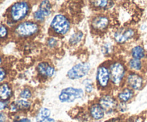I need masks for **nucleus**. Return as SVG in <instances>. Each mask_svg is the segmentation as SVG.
Wrapping results in <instances>:
<instances>
[{
	"instance_id": "12",
	"label": "nucleus",
	"mask_w": 147,
	"mask_h": 122,
	"mask_svg": "<svg viewBox=\"0 0 147 122\" xmlns=\"http://www.w3.org/2000/svg\"><path fill=\"white\" fill-rule=\"evenodd\" d=\"M88 114L90 119L94 121H100L104 118L106 113L98 103L90 105L88 109Z\"/></svg>"
},
{
	"instance_id": "36",
	"label": "nucleus",
	"mask_w": 147,
	"mask_h": 122,
	"mask_svg": "<svg viewBox=\"0 0 147 122\" xmlns=\"http://www.w3.org/2000/svg\"><path fill=\"white\" fill-rule=\"evenodd\" d=\"M1 57H0V64H1Z\"/></svg>"
},
{
	"instance_id": "7",
	"label": "nucleus",
	"mask_w": 147,
	"mask_h": 122,
	"mask_svg": "<svg viewBox=\"0 0 147 122\" xmlns=\"http://www.w3.org/2000/svg\"><path fill=\"white\" fill-rule=\"evenodd\" d=\"M90 70V65L88 63H80L73 66L67 72V77L70 79L81 78L88 73Z\"/></svg>"
},
{
	"instance_id": "32",
	"label": "nucleus",
	"mask_w": 147,
	"mask_h": 122,
	"mask_svg": "<svg viewBox=\"0 0 147 122\" xmlns=\"http://www.w3.org/2000/svg\"><path fill=\"white\" fill-rule=\"evenodd\" d=\"M85 88H86V91L88 92V93H90V92L93 91V86L92 85V83H86V86H85Z\"/></svg>"
},
{
	"instance_id": "2",
	"label": "nucleus",
	"mask_w": 147,
	"mask_h": 122,
	"mask_svg": "<svg viewBox=\"0 0 147 122\" xmlns=\"http://www.w3.org/2000/svg\"><path fill=\"white\" fill-rule=\"evenodd\" d=\"M40 26L35 22L26 21L20 23L15 29V33L18 37H29L37 34Z\"/></svg>"
},
{
	"instance_id": "24",
	"label": "nucleus",
	"mask_w": 147,
	"mask_h": 122,
	"mask_svg": "<svg viewBox=\"0 0 147 122\" xmlns=\"http://www.w3.org/2000/svg\"><path fill=\"white\" fill-rule=\"evenodd\" d=\"M124 122H144V119L142 116H134L128 118Z\"/></svg>"
},
{
	"instance_id": "3",
	"label": "nucleus",
	"mask_w": 147,
	"mask_h": 122,
	"mask_svg": "<svg viewBox=\"0 0 147 122\" xmlns=\"http://www.w3.org/2000/svg\"><path fill=\"white\" fill-rule=\"evenodd\" d=\"M111 81L114 86L121 84L126 75V67L121 62H114L109 67Z\"/></svg>"
},
{
	"instance_id": "25",
	"label": "nucleus",
	"mask_w": 147,
	"mask_h": 122,
	"mask_svg": "<svg viewBox=\"0 0 147 122\" xmlns=\"http://www.w3.org/2000/svg\"><path fill=\"white\" fill-rule=\"evenodd\" d=\"M117 111L120 113H125L127 111V105L126 103H123V102H120L118 104Z\"/></svg>"
},
{
	"instance_id": "5",
	"label": "nucleus",
	"mask_w": 147,
	"mask_h": 122,
	"mask_svg": "<svg viewBox=\"0 0 147 122\" xmlns=\"http://www.w3.org/2000/svg\"><path fill=\"white\" fill-rule=\"evenodd\" d=\"M98 103L104 110L106 114L111 115L117 111L118 104L116 99L111 95H103L99 99Z\"/></svg>"
},
{
	"instance_id": "30",
	"label": "nucleus",
	"mask_w": 147,
	"mask_h": 122,
	"mask_svg": "<svg viewBox=\"0 0 147 122\" xmlns=\"http://www.w3.org/2000/svg\"><path fill=\"white\" fill-rule=\"evenodd\" d=\"M105 122H124V121L122 119L121 116H116V117H113L111 118V119H108Z\"/></svg>"
},
{
	"instance_id": "8",
	"label": "nucleus",
	"mask_w": 147,
	"mask_h": 122,
	"mask_svg": "<svg viewBox=\"0 0 147 122\" xmlns=\"http://www.w3.org/2000/svg\"><path fill=\"white\" fill-rule=\"evenodd\" d=\"M135 35V31L132 28H121L116 30L113 34V38L116 42L123 44L133 38Z\"/></svg>"
},
{
	"instance_id": "28",
	"label": "nucleus",
	"mask_w": 147,
	"mask_h": 122,
	"mask_svg": "<svg viewBox=\"0 0 147 122\" xmlns=\"http://www.w3.org/2000/svg\"><path fill=\"white\" fill-rule=\"evenodd\" d=\"M8 30L7 28L4 25H0V38L5 37L7 35Z\"/></svg>"
},
{
	"instance_id": "29",
	"label": "nucleus",
	"mask_w": 147,
	"mask_h": 122,
	"mask_svg": "<svg viewBox=\"0 0 147 122\" xmlns=\"http://www.w3.org/2000/svg\"><path fill=\"white\" fill-rule=\"evenodd\" d=\"M34 20H37V21H43L45 17L40 12L39 10H37V11L34 13Z\"/></svg>"
},
{
	"instance_id": "22",
	"label": "nucleus",
	"mask_w": 147,
	"mask_h": 122,
	"mask_svg": "<svg viewBox=\"0 0 147 122\" xmlns=\"http://www.w3.org/2000/svg\"><path fill=\"white\" fill-rule=\"evenodd\" d=\"M83 37V34L82 32H77L74 33L73 35L70 37V40H69V43L70 44H76L80 42L82 40Z\"/></svg>"
},
{
	"instance_id": "34",
	"label": "nucleus",
	"mask_w": 147,
	"mask_h": 122,
	"mask_svg": "<svg viewBox=\"0 0 147 122\" xmlns=\"http://www.w3.org/2000/svg\"><path fill=\"white\" fill-rule=\"evenodd\" d=\"M5 75H6L5 70H4L3 68H1V67H0V82L2 81V80H4Z\"/></svg>"
},
{
	"instance_id": "13",
	"label": "nucleus",
	"mask_w": 147,
	"mask_h": 122,
	"mask_svg": "<svg viewBox=\"0 0 147 122\" xmlns=\"http://www.w3.org/2000/svg\"><path fill=\"white\" fill-rule=\"evenodd\" d=\"M30 108H31V103L28 100L22 99L11 103L9 106V110L12 113H16L18 111H28L30 110Z\"/></svg>"
},
{
	"instance_id": "4",
	"label": "nucleus",
	"mask_w": 147,
	"mask_h": 122,
	"mask_svg": "<svg viewBox=\"0 0 147 122\" xmlns=\"http://www.w3.org/2000/svg\"><path fill=\"white\" fill-rule=\"evenodd\" d=\"M30 4L26 1H19L13 4L10 9V17L13 22H19L25 18L30 11Z\"/></svg>"
},
{
	"instance_id": "1",
	"label": "nucleus",
	"mask_w": 147,
	"mask_h": 122,
	"mask_svg": "<svg viewBox=\"0 0 147 122\" xmlns=\"http://www.w3.org/2000/svg\"><path fill=\"white\" fill-rule=\"evenodd\" d=\"M50 27L56 34H60V35H64V34H67L70 30V20L64 14H56L52 20Z\"/></svg>"
},
{
	"instance_id": "31",
	"label": "nucleus",
	"mask_w": 147,
	"mask_h": 122,
	"mask_svg": "<svg viewBox=\"0 0 147 122\" xmlns=\"http://www.w3.org/2000/svg\"><path fill=\"white\" fill-rule=\"evenodd\" d=\"M110 51H111V44H108V43H106V44H104V45L102 47V52H103L104 54H107V53H109Z\"/></svg>"
},
{
	"instance_id": "35",
	"label": "nucleus",
	"mask_w": 147,
	"mask_h": 122,
	"mask_svg": "<svg viewBox=\"0 0 147 122\" xmlns=\"http://www.w3.org/2000/svg\"><path fill=\"white\" fill-rule=\"evenodd\" d=\"M7 121V116L4 113L0 112V122H6Z\"/></svg>"
},
{
	"instance_id": "18",
	"label": "nucleus",
	"mask_w": 147,
	"mask_h": 122,
	"mask_svg": "<svg viewBox=\"0 0 147 122\" xmlns=\"http://www.w3.org/2000/svg\"><path fill=\"white\" fill-rule=\"evenodd\" d=\"M11 96V89L7 83L0 85V98L7 100Z\"/></svg>"
},
{
	"instance_id": "11",
	"label": "nucleus",
	"mask_w": 147,
	"mask_h": 122,
	"mask_svg": "<svg viewBox=\"0 0 147 122\" xmlns=\"http://www.w3.org/2000/svg\"><path fill=\"white\" fill-rule=\"evenodd\" d=\"M128 86L132 90H139L143 87L144 78L141 75L136 73H131L128 75L126 78Z\"/></svg>"
},
{
	"instance_id": "9",
	"label": "nucleus",
	"mask_w": 147,
	"mask_h": 122,
	"mask_svg": "<svg viewBox=\"0 0 147 122\" xmlns=\"http://www.w3.org/2000/svg\"><path fill=\"white\" fill-rule=\"evenodd\" d=\"M96 80L98 86L102 88H106L111 80L109 69L105 65L99 66L96 73Z\"/></svg>"
},
{
	"instance_id": "21",
	"label": "nucleus",
	"mask_w": 147,
	"mask_h": 122,
	"mask_svg": "<svg viewBox=\"0 0 147 122\" xmlns=\"http://www.w3.org/2000/svg\"><path fill=\"white\" fill-rule=\"evenodd\" d=\"M129 67L131 69H132V70L139 71V70H142V67H143V65H142V62L140 60L132 58L129 60Z\"/></svg>"
},
{
	"instance_id": "10",
	"label": "nucleus",
	"mask_w": 147,
	"mask_h": 122,
	"mask_svg": "<svg viewBox=\"0 0 147 122\" xmlns=\"http://www.w3.org/2000/svg\"><path fill=\"white\" fill-rule=\"evenodd\" d=\"M109 22H110V20L107 16L103 15V14H99L92 19L91 27L96 31L102 32L108 28Z\"/></svg>"
},
{
	"instance_id": "15",
	"label": "nucleus",
	"mask_w": 147,
	"mask_h": 122,
	"mask_svg": "<svg viewBox=\"0 0 147 122\" xmlns=\"http://www.w3.org/2000/svg\"><path fill=\"white\" fill-rule=\"evenodd\" d=\"M37 71L42 77L51 78L55 73V68L47 62H41L37 65Z\"/></svg>"
},
{
	"instance_id": "16",
	"label": "nucleus",
	"mask_w": 147,
	"mask_h": 122,
	"mask_svg": "<svg viewBox=\"0 0 147 122\" xmlns=\"http://www.w3.org/2000/svg\"><path fill=\"white\" fill-rule=\"evenodd\" d=\"M134 96V90L130 88H124L118 94V98L120 102L127 103Z\"/></svg>"
},
{
	"instance_id": "19",
	"label": "nucleus",
	"mask_w": 147,
	"mask_h": 122,
	"mask_svg": "<svg viewBox=\"0 0 147 122\" xmlns=\"http://www.w3.org/2000/svg\"><path fill=\"white\" fill-rule=\"evenodd\" d=\"M131 54L133 58L137 59V60L143 59L146 55L144 48L141 45H136L134 47L131 51Z\"/></svg>"
},
{
	"instance_id": "20",
	"label": "nucleus",
	"mask_w": 147,
	"mask_h": 122,
	"mask_svg": "<svg viewBox=\"0 0 147 122\" xmlns=\"http://www.w3.org/2000/svg\"><path fill=\"white\" fill-rule=\"evenodd\" d=\"M92 4L96 8L108 9L113 5V2L111 1H92Z\"/></svg>"
},
{
	"instance_id": "23",
	"label": "nucleus",
	"mask_w": 147,
	"mask_h": 122,
	"mask_svg": "<svg viewBox=\"0 0 147 122\" xmlns=\"http://www.w3.org/2000/svg\"><path fill=\"white\" fill-rule=\"evenodd\" d=\"M20 96V97H21L22 98L24 99V100H25V99H29L32 97V92L30 89L25 88L24 89V90H22Z\"/></svg>"
},
{
	"instance_id": "17",
	"label": "nucleus",
	"mask_w": 147,
	"mask_h": 122,
	"mask_svg": "<svg viewBox=\"0 0 147 122\" xmlns=\"http://www.w3.org/2000/svg\"><path fill=\"white\" fill-rule=\"evenodd\" d=\"M38 10L45 17H47L51 14L52 11V5L50 2L47 0H44L40 2V5H39Z\"/></svg>"
},
{
	"instance_id": "26",
	"label": "nucleus",
	"mask_w": 147,
	"mask_h": 122,
	"mask_svg": "<svg viewBox=\"0 0 147 122\" xmlns=\"http://www.w3.org/2000/svg\"><path fill=\"white\" fill-rule=\"evenodd\" d=\"M47 45L50 47V48H53V47H56L57 44V40L54 37H50L47 40Z\"/></svg>"
},
{
	"instance_id": "33",
	"label": "nucleus",
	"mask_w": 147,
	"mask_h": 122,
	"mask_svg": "<svg viewBox=\"0 0 147 122\" xmlns=\"http://www.w3.org/2000/svg\"><path fill=\"white\" fill-rule=\"evenodd\" d=\"M8 107V102L0 100V110H4Z\"/></svg>"
},
{
	"instance_id": "27",
	"label": "nucleus",
	"mask_w": 147,
	"mask_h": 122,
	"mask_svg": "<svg viewBox=\"0 0 147 122\" xmlns=\"http://www.w3.org/2000/svg\"><path fill=\"white\" fill-rule=\"evenodd\" d=\"M13 122H31V120L28 117H25V116H24V117L16 116Z\"/></svg>"
},
{
	"instance_id": "6",
	"label": "nucleus",
	"mask_w": 147,
	"mask_h": 122,
	"mask_svg": "<svg viewBox=\"0 0 147 122\" xmlns=\"http://www.w3.org/2000/svg\"><path fill=\"white\" fill-rule=\"evenodd\" d=\"M83 96V90L80 88L69 87L64 88L59 95V99L61 102L71 103L76 99Z\"/></svg>"
},
{
	"instance_id": "14",
	"label": "nucleus",
	"mask_w": 147,
	"mask_h": 122,
	"mask_svg": "<svg viewBox=\"0 0 147 122\" xmlns=\"http://www.w3.org/2000/svg\"><path fill=\"white\" fill-rule=\"evenodd\" d=\"M36 122H55L51 117V111L45 107H42L39 109L35 116Z\"/></svg>"
}]
</instances>
